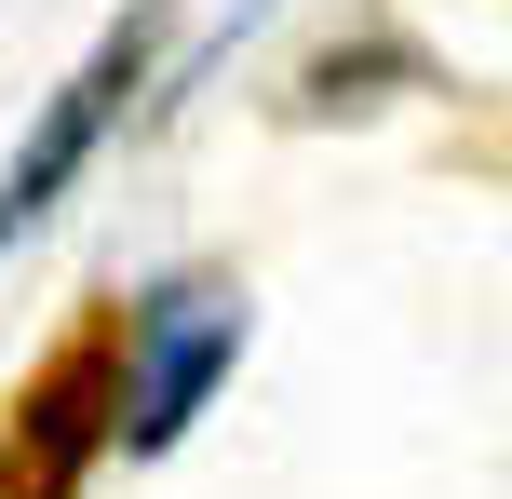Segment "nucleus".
Segmentation results:
<instances>
[{
    "label": "nucleus",
    "instance_id": "nucleus-3",
    "mask_svg": "<svg viewBox=\"0 0 512 499\" xmlns=\"http://www.w3.org/2000/svg\"><path fill=\"white\" fill-rule=\"evenodd\" d=\"M81 459H108V351H68V365L14 405V459H0V486H14V499H68Z\"/></svg>",
    "mask_w": 512,
    "mask_h": 499
},
{
    "label": "nucleus",
    "instance_id": "nucleus-1",
    "mask_svg": "<svg viewBox=\"0 0 512 499\" xmlns=\"http://www.w3.org/2000/svg\"><path fill=\"white\" fill-rule=\"evenodd\" d=\"M230 365H243V297L230 284H149L122 365H108V446L122 459L189 446V419L230 392Z\"/></svg>",
    "mask_w": 512,
    "mask_h": 499
},
{
    "label": "nucleus",
    "instance_id": "nucleus-2",
    "mask_svg": "<svg viewBox=\"0 0 512 499\" xmlns=\"http://www.w3.org/2000/svg\"><path fill=\"white\" fill-rule=\"evenodd\" d=\"M162 41H176V14H162V0H135V14H122V27H108V41L41 95V122H27V135H14V162H0V257H14V243L81 189V162L108 149V122H122V108L162 81Z\"/></svg>",
    "mask_w": 512,
    "mask_h": 499
}]
</instances>
